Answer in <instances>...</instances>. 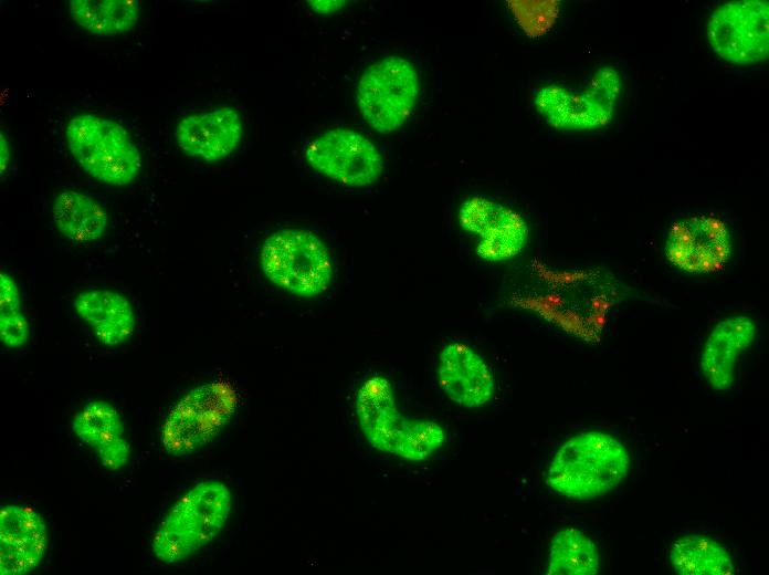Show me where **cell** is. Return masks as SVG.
Returning <instances> with one entry per match:
<instances>
[{
    "label": "cell",
    "mask_w": 769,
    "mask_h": 575,
    "mask_svg": "<svg viewBox=\"0 0 769 575\" xmlns=\"http://www.w3.org/2000/svg\"><path fill=\"white\" fill-rule=\"evenodd\" d=\"M630 457L612 435L589 430L565 441L555 453L547 484L565 498L586 501L614 490L628 475Z\"/></svg>",
    "instance_id": "cell-1"
},
{
    "label": "cell",
    "mask_w": 769,
    "mask_h": 575,
    "mask_svg": "<svg viewBox=\"0 0 769 575\" xmlns=\"http://www.w3.org/2000/svg\"><path fill=\"white\" fill-rule=\"evenodd\" d=\"M600 556L596 544L575 527L558 531L551 540L547 575H596Z\"/></svg>",
    "instance_id": "cell-22"
},
{
    "label": "cell",
    "mask_w": 769,
    "mask_h": 575,
    "mask_svg": "<svg viewBox=\"0 0 769 575\" xmlns=\"http://www.w3.org/2000/svg\"><path fill=\"white\" fill-rule=\"evenodd\" d=\"M707 40L723 60L737 65L761 63L769 55V3L739 0L719 6L707 22Z\"/></svg>",
    "instance_id": "cell-9"
},
{
    "label": "cell",
    "mask_w": 769,
    "mask_h": 575,
    "mask_svg": "<svg viewBox=\"0 0 769 575\" xmlns=\"http://www.w3.org/2000/svg\"><path fill=\"white\" fill-rule=\"evenodd\" d=\"M53 220L61 234L73 242H92L101 239L108 226L105 209L88 195L64 190L53 202Z\"/></svg>",
    "instance_id": "cell-18"
},
{
    "label": "cell",
    "mask_w": 769,
    "mask_h": 575,
    "mask_svg": "<svg viewBox=\"0 0 769 575\" xmlns=\"http://www.w3.org/2000/svg\"><path fill=\"white\" fill-rule=\"evenodd\" d=\"M77 315L89 326L95 337L106 346L126 342L135 328V313L130 302L107 289H89L74 301Z\"/></svg>",
    "instance_id": "cell-17"
},
{
    "label": "cell",
    "mask_w": 769,
    "mask_h": 575,
    "mask_svg": "<svg viewBox=\"0 0 769 575\" xmlns=\"http://www.w3.org/2000/svg\"><path fill=\"white\" fill-rule=\"evenodd\" d=\"M242 136V123L232 107L193 114L176 128L179 147L189 156L214 163L230 155Z\"/></svg>",
    "instance_id": "cell-14"
},
{
    "label": "cell",
    "mask_w": 769,
    "mask_h": 575,
    "mask_svg": "<svg viewBox=\"0 0 769 575\" xmlns=\"http://www.w3.org/2000/svg\"><path fill=\"white\" fill-rule=\"evenodd\" d=\"M69 9L78 25L97 36L129 31L139 17L137 0H70Z\"/></svg>",
    "instance_id": "cell-21"
},
{
    "label": "cell",
    "mask_w": 769,
    "mask_h": 575,
    "mask_svg": "<svg viewBox=\"0 0 769 575\" xmlns=\"http://www.w3.org/2000/svg\"><path fill=\"white\" fill-rule=\"evenodd\" d=\"M664 251L668 261L685 272L714 273L730 257V234L721 219L712 215L693 216L673 223Z\"/></svg>",
    "instance_id": "cell-11"
},
{
    "label": "cell",
    "mask_w": 769,
    "mask_h": 575,
    "mask_svg": "<svg viewBox=\"0 0 769 575\" xmlns=\"http://www.w3.org/2000/svg\"><path fill=\"white\" fill-rule=\"evenodd\" d=\"M30 327L21 312L20 292L14 280L0 273V339L9 349L22 347L29 339Z\"/></svg>",
    "instance_id": "cell-23"
},
{
    "label": "cell",
    "mask_w": 769,
    "mask_h": 575,
    "mask_svg": "<svg viewBox=\"0 0 769 575\" xmlns=\"http://www.w3.org/2000/svg\"><path fill=\"white\" fill-rule=\"evenodd\" d=\"M72 430L81 442L109 471L124 468L130 458V445L117 409L107 401L87 402L73 418Z\"/></svg>",
    "instance_id": "cell-15"
},
{
    "label": "cell",
    "mask_w": 769,
    "mask_h": 575,
    "mask_svg": "<svg viewBox=\"0 0 769 575\" xmlns=\"http://www.w3.org/2000/svg\"><path fill=\"white\" fill-rule=\"evenodd\" d=\"M48 530L34 509L4 504L0 510V574L25 575L33 571L46 551Z\"/></svg>",
    "instance_id": "cell-12"
},
{
    "label": "cell",
    "mask_w": 769,
    "mask_h": 575,
    "mask_svg": "<svg viewBox=\"0 0 769 575\" xmlns=\"http://www.w3.org/2000/svg\"><path fill=\"white\" fill-rule=\"evenodd\" d=\"M755 336V322L744 315L727 317L712 330L703 347L700 369L715 390L731 386L735 363Z\"/></svg>",
    "instance_id": "cell-16"
},
{
    "label": "cell",
    "mask_w": 769,
    "mask_h": 575,
    "mask_svg": "<svg viewBox=\"0 0 769 575\" xmlns=\"http://www.w3.org/2000/svg\"><path fill=\"white\" fill-rule=\"evenodd\" d=\"M305 156L322 175L352 187L377 181L383 169L376 146L361 134L345 128L318 136L308 144Z\"/></svg>",
    "instance_id": "cell-10"
},
{
    "label": "cell",
    "mask_w": 769,
    "mask_h": 575,
    "mask_svg": "<svg viewBox=\"0 0 769 575\" xmlns=\"http://www.w3.org/2000/svg\"><path fill=\"white\" fill-rule=\"evenodd\" d=\"M308 3L320 13H329L341 8L345 1H308Z\"/></svg>",
    "instance_id": "cell-25"
},
{
    "label": "cell",
    "mask_w": 769,
    "mask_h": 575,
    "mask_svg": "<svg viewBox=\"0 0 769 575\" xmlns=\"http://www.w3.org/2000/svg\"><path fill=\"white\" fill-rule=\"evenodd\" d=\"M232 492L217 480L189 489L167 512L154 534L151 551L164 564H176L210 544L223 530Z\"/></svg>",
    "instance_id": "cell-3"
},
{
    "label": "cell",
    "mask_w": 769,
    "mask_h": 575,
    "mask_svg": "<svg viewBox=\"0 0 769 575\" xmlns=\"http://www.w3.org/2000/svg\"><path fill=\"white\" fill-rule=\"evenodd\" d=\"M238 402V393L227 380L193 387L165 417L160 431L165 451L186 457L207 447L228 427Z\"/></svg>",
    "instance_id": "cell-4"
},
{
    "label": "cell",
    "mask_w": 769,
    "mask_h": 575,
    "mask_svg": "<svg viewBox=\"0 0 769 575\" xmlns=\"http://www.w3.org/2000/svg\"><path fill=\"white\" fill-rule=\"evenodd\" d=\"M67 147L89 176L112 186L131 182L141 168L140 153L119 124L92 114H78L65 128Z\"/></svg>",
    "instance_id": "cell-6"
},
{
    "label": "cell",
    "mask_w": 769,
    "mask_h": 575,
    "mask_svg": "<svg viewBox=\"0 0 769 575\" xmlns=\"http://www.w3.org/2000/svg\"><path fill=\"white\" fill-rule=\"evenodd\" d=\"M438 381L453 402L467 409L486 405L495 391L487 364L473 348L460 342L450 343L441 351Z\"/></svg>",
    "instance_id": "cell-13"
},
{
    "label": "cell",
    "mask_w": 769,
    "mask_h": 575,
    "mask_svg": "<svg viewBox=\"0 0 769 575\" xmlns=\"http://www.w3.org/2000/svg\"><path fill=\"white\" fill-rule=\"evenodd\" d=\"M621 88L619 72L603 66L579 93L559 85L541 87L534 97V105L544 119L557 129H596L612 119Z\"/></svg>",
    "instance_id": "cell-8"
},
{
    "label": "cell",
    "mask_w": 769,
    "mask_h": 575,
    "mask_svg": "<svg viewBox=\"0 0 769 575\" xmlns=\"http://www.w3.org/2000/svg\"><path fill=\"white\" fill-rule=\"evenodd\" d=\"M1 137H0V171H1V177H3V174L7 170L9 159H10V148L8 144V139L3 134V130L0 132Z\"/></svg>",
    "instance_id": "cell-24"
},
{
    "label": "cell",
    "mask_w": 769,
    "mask_h": 575,
    "mask_svg": "<svg viewBox=\"0 0 769 575\" xmlns=\"http://www.w3.org/2000/svg\"><path fill=\"white\" fill-rule=\"evenodd\" d=\"M476 254L488 262L507 261L516 257L525 247L528 227L515 210L499 206L478 234Z\"/></svg>",
    "instance_id": "cell-20"
},
{
    "label": "cell",
    "mask_w": 769,
    "mask_h": 575,
    "mask_svg": "<svg viewBox=\"0 0 769 575\" xmlns=\"http://www.w3.org/2000/svg\"><path fill=\"white\" fill-rule=\"evenodd\" d=\"M419 94L414 66L400 56L372 63L361 75L357 103L365 121L379 133H390L404 124Z\"/></svg>",
    "instance_id": "cell-7"
},
{
    "label": "cell",
    "mask_w": 769,
    "mask_h": 575,
    "mask_svg": "<svg viewBox=\"0 0 769 575\" xmlns=\"http://www.w3.org/2000/svg\"><path fill=\"white\" fill-rule=\"evenodd\" d=\"M670 562L681 575H731L734 564L728 552L715 540L702 534H686L675 540Z\"/></svg>",
    "instance_id": "cell-19"
},
{
    "label": "cell",
    "mask_w": 769,
    "mask_h": 575,
    "mask_svg": "<svg viewBox=\"0 0 769 575\" xmlns=\"http://www.w3.org/2000/svg\"><path fill=\"white\" fill-rule=\"evenodd\" d=\"M260 263L271 283L303 299L324 293L333 276L328 249L305 229L285 228L268 236L262 245Z\"/></svg>",
    "instance_id": "cell-5"
},
{
    "label": "cell",
    "mask_w": 769,
    "mask_h": 575,
    "mask_svg": "<svg viewBox=\"0 0 769 575\" xmlns=\"http://www.w3.org/2000/svg\"><path fill=\"white\" fill-rule=\"evenodd\" d=\"M356 415L369 445L382 452L419 462L431 457L445 442L441 425L410 419L398 409L391 383L379 375L368 378L356 396Z\"/></svg>",
    "instance_id": "cell-2"
}]
</instances>
